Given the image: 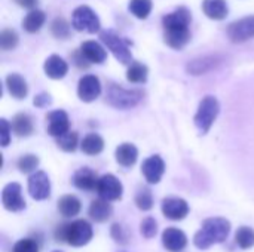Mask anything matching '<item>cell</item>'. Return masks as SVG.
Here are the masks:
<instances>
[{
  "instance_id": "obj_13",
  "label": "cell",
  "mask_w": 254,
  "mask_h": 252,
  "mask_svg": "<svg viewBox=\"0 0 254 252\" xmlns=\"http://www.w3.org/2000/svg\"><path fill=\"white\" fill-rule=\"evenodd\" d=\"M162 214L171 221H180L188 217L190 208L189 203L182 198H167L161 203Z\"/></svg>"
},
{
  "instance_id": "obj_34",
  "label": "cell",
  "mask_w": 254,
  "mask_h": 252,
  "mask_svg": "<svg viewBox=\"0 0 254 252\" xmlns=\"http://www.w3.org/2000/svg\"><path fill=\"white\" fill-rule=\"evenodd\" d=\"M18 45V34L15 33V30H10V28H4L1 31V36H0V46L3 50H12L15 49Z\"/></svg>"
},
{
  "instance_id": "obj_36",
  "label": "cell",
  "mask_w": 254,
  "mask_h": 252,
  "mask_svg": "<svg viewBox=\"0 0 254 252\" xmlns=\"http://www.w3.org/2000/svg\"><path fill=\"white\" fill-rule=\"evenodd\" d=\"M37 166H39V157L36 154H24L18 160V169L22 174H30V172L36 171Z\"/></svg>"
},
{
  "instance_id": "obj_1",
  "label": "cell",
  "mask_w": 254,
  "mask_h": 252,
  "mask_svg": "<svg viewBox=\"0 0 254 252\" xmlns=\"http://www.w3.org/2000/svg\"><path fill=\"white\" fill-rule=\"evenodd\" d=\"M192 21V15L188 7L180 6L174 12L168 13L162 19L164 25V40L173 49H183L189 39L190 31L189 25Z\"/></svg>"
},
{
  "instance_id": "obj_25",
  "label": "cell",
  "mask_w": 254,
  "mask_h": 252,
  "mask_svg": "<svg viewBox=\"0 0 254 252\" xmlns=\"http://www.w3.org/2000/svg\"><path fill=\"white\" fill-rule=\"evenodd\" d=\"M202 10L208 18L216 19V21L226 18V15L229 12L226 0H204L202 1Z\"/></svg>"
},
{
  "instance_id": "obj_41",
  "label": "cell",
  "mask_w": 254,
  "mask_h": 252,
  "mask_svg": "<svg viewBox=\"0 0 254 252\" xmlns=\"http://www.w3.org/2000/svg\"><path fill=\"white\" fill-rule=\"evenodd\" d=\"M34 105L36 107H39V108H45V107H48V105H51L52 104V98H51V95L49 94H46V92H42V94H39V95H36L34 97Z\"/></svg>"
},
{
  "instance_id": "obj_14",
  "label": "cell",
  "mask_w": 254,
  "mask_h": 252,
  "mask_svg": "<svg viewBox=\"0 0 254 252\" xmlns=\"http://www.w3.org/2000/svg\"><path fill=\"white\" fill-rule=\"evenodd\" d=\"M46 120H48L46 132L51 137L60 138L70 131V119L64 110H54V111L48 113Z\"/></svg>"
},
{
  "instance_id": "obj_20",
  "label": "cell",
  "mask_w": 254,
  "mask_h": 252,
  "mask_svg": "<svg viewBox=\"0 0 254 252\" xmlns=\"http://www.w3.org/2000/svg\"><path fill=\"white\" fill-rule=\"evenodd\" d=\"M115 157H116V162L121 166L131 168L132 165H135V162L138 159V150H137V147L134 144L124 143V144H121V146L116 147Z\"/></svg>"
},
{
  "instance_id": "obj_9",
  "label": "cell",
  "mask_w": 254,
  "mask_h": 252,
  "mask_svg": "<svg viewBox=\"0 0 254 252\" xmlns=\"http://www.w3.org/2000/svg\"><path fill=\"white\" fill-rule=\"evenodd\" d=\"M228 37L234 43H243L246 40H250L254 37V15L244 16L235 22H232L228 30Z\"/></svg>"
},
{
  "instance_id": "obj_26",
  "label": "cell",
  "mask_w": 254,
  "mask_h": 252,
  "mask_svg": "<svg viewBox=\"0 0 254 252\" xmlns=\"http://www.w3.org/2000/svg\"><path fill=\"white\" fill-rule=\"evenodd\" d=\"M80 149H82V151H83L85 154H88V156H97V154H100V153L104 150V140H103L98 134H95V132L88 134V135L82 140Z\"/></svg>"
},
{
  "instance_id": "obj_6",
  "label": "cell",
  "mask_w": 254,
  "mask_h": 252,
  "mask_svg": "<svg viewBox=\"0 0 254 252\" xmlns=\"http://www.w3.org/2000/svg\"><path fill=\"white\" fill-rule=\"evenodd\" d=\"M100 39L110 49V52L115 55V58L119 62H122V64H131L132 62V55H131V50H129V43L125 39H122L121 36H118L112 30L101 31L100 33Z\"/></svg>"
},
{
  "instance_id": "obj_3",
  "label": "cell",
  "mask_w": 254,
  "mask_h": 252,
  "mask_svg": "<svg viewBox=\"0 0 254 252\" xmlns=\"http://www.w3.org/2000/svg\"><path fill=\"white\" fill-rule=\"evenodd\" d=\"M94 236L92 226L86 220H76L58 226L55 230V239L58 242H67L71 247H85L91 242Z\"/></svg>"
},
{
  "instance_id": "obj_42",
  "label": "cell",
  "mask_w": 254,
  "mask_h": 252,
  "mask_svg": "<svg viewBox=\"0 0 254 252\" xmlns=\"http://www.w3.org/2000/svg\"><path fill=\"white\" fill-rule=\"evenodd\" d=\"M18 1H19V4H22V6H25V7L34 6V0H18Z\"/></svg>"
},
{
  "instance_id": "obj_2",
  "label": "cell",
  "mask_w": 254,
  "mask_h": 252,
  "mask_svg": "<svg viewBox=\"0 0 254 252\" xmlns=\"http://www.w3.org/2000/svg\"><path fill=\"white\" fill-rule=\"evenodd\" d=\"M231 233V223L222 217L207 218L202 227L195 233L193 244L199 250H208L213 245L222 244L228 239Z\"/></svg>"
},
{
  "instance_id": "obj_43",
  "label": "cell",
  "mask_w": 254,
  "mask_h": 252,
  "mask_svg": "<svg viewBox=\"0 0 254 252\" xmlns=\"http://www.w3.org/2000/svg\"><path fill=\"white\" fill-rule=\"evenodd\" d=\"M54 252H61V251H54Z\"/></svg>"
},
{
  "instance_id": "obj_15",
  "label": "cell",
  "mask_w": 254,
  "mask_h": 252,
  "mask_svg": "<svg viewBox=\"0 0 254 252\" xmlns=\"http://www.w3.org/2000/svg\"><path fill=\"white\" fill-rule=\"evenodd\" d=\"M141 174L149 184H158L165 174V162L161 156L153 154L147 157L141 165Z\"/></svg>"
},
{
  "instance_id": "obj_11",
  "label": "cell",
  "mask_w": 254,
  "mask_h": 252,
  "mask_svg": "<svg viewBox=\"0 0 254 252\" xmlns=\"http://www.w3.org/2000/svg\"><path fill=\"white\" fill-rule=\"evenodd\" d=\"M28 193L34 201H46L51 196V180L46 172L36 171L30 175Z\"/></svg>"
},
{
  "instance_id": "obj_40",
  "label": "cell",
  "mask_w": 254,
  "mask_h": 252,
  "mask_svg": "<svg viewBox=\"0 0 254 252\" xmlns=\"http://www.w3.org/2000/svg\"><path fill=\"white\" fill-rule=\"evenodd\" d=\"M0 126H1V147H7L10 143V132H12V125L6 120L1 119L0 120Z\"/></svg>"
},
{
  "instance_id": "obj_17",
  "label": "cell",
  "mask_w": 254,
  "mask_h": 252,
  "mask_svg": "<svg viewBox=\"0 0 254 252\" xmlns=\"http://www.w3.org/2000/svg\"><path fill=\"white\" fill-rule=\"evenodd\" d=\"M98 175L95 171H92L91 168L88 166H83L80 169H77L73 175V184L74 187H77L79 190H83V192H94L97 190V186H98Z\"/></svg>"
},
{
  "instance_id": "obj_28",
  "label": "cell",
  "mask_w": 254,
  "mask_h": 252,
  "mask_svg": "<svg viewBox=\"0 0 254 252\" xmlns=\"http://www.w3.org/2000/svg\"><path fill=\"white\" fill-rule=\"evenodd\" d=\"M43 24H45V13L39 9H33L25 15V18L22 21V28L27 33L33 34V33H37Z\"/></svg>"
},
{
  "instance_id": "obj_29",
  "label": "cell",
  "mask_w": 254,
  "mask_h": 252,
  "mask_svg": "<svg viewBox=\"0 0 254 252\" xmlns=\"http://www.w3.org/2000/svg\"><path fill=\"white\" fill-rule=\"evenodd\" d=\"M147 76H149L147 67L138 61H132L127 70V79L131 83H146Z\"/></svg>"
},
{
  "instance_id": "obj_27",
  "label": "cell",
  "mask_w": 254,
  "mask_h": 252,
  "mask_svg": "<svg viewBox=\"0 0 254 252\" xmlns=\"http://www.w3.org/2000/svg\"><path fill=\"white\" fill-rule=\"evenodd\" d=\"M12 129L18 137H30L34 131V125L33 120L28 114L25 113H19L13 117L12 120Z\"/></svg>"
},
{
  "instance_id": "obj_33",
  "label": "cell",
  "mask_w": 254,
  "mask_h": 252,
  "mask_svg": "<svg viewBox=\"0 0 254 252\" xmlns=\"http://www.w3.org/2000/svg\"><path fill=\"white\" fill-rule=\"evenodd\" d=\"M153 195L149 189H140L135 195V205L140 211H150L153 208Z\"/></svg>"
},
{
  "instance_id": "obj_8",
  "label": "cell",
  "mask_w": 254,
  "mask_h": 252,
  "mask_svg": "<svg viewBox=\"0 0 254 252\" xmlns=\"http://www.w3.org/2000/svg\"><path fill=\"white\" fill-rule=\"evenodd\" d=\"M97 193L101 199H104L107 202H115V201L122 199L124 186L118 177H115L113 174H106V175L100 177V180H98Z\"/></svg>"
},
{
  "instance_id": "obj_37",
  "label": "cell",
  "mask_w": 254,
  "mask_h": 252,
  "mask_svg": "<svg viewBox=\"0 0 254 252\" xmlns=\"http://www.w3.org/2000/svg\"><path fill=\"white\" fill-rule=\"evenodd\" d=\"M140 232H141L143 238H146V239L155 238L156 233H158V223H156V220L152 218V217L144 218L141 221V224H140Z\"/></svg>"
},
{
  "instance_id": "obj_24",
  "label": "cell",
  "mask_w": 254,
  "mask_h": 252,
  "mask_svg": "<svg viewBox=\"0 0 254 252\" xmlns=\"http://www.w3.org/2000/svg\"><path fill=\"white\" fill-rule=\"evenodd\" d=\"M82 209L80 201L74 195H65L58 201V211L64 218L76 217Z\"/></svg>"
},
{
  "instance_id": "obj_35",
  "label": "cell",
  "mask_w": 254,
  "mask_h": 252,
  "mask_svg": "<svg viewBox=\"0 0 254 252\" xmlns=\"http://www.w3.org/2000/svg\"><path fill=\"white\" fill-rule=\"evenodd\" d=\"M51 31L57 39H67L70 36V25L64 18H55L51 25Z\"/></svg>"
},
{
  "instance_id": "obj_38",
  "label": "cell",
  "mask_w": 254,
  "mask_h": 252,
  "mask_svg": "<svg viewBox=\"0 0 254 252\" xmlns=\"http://www.w3.org/2000/svg\"><path fill=\"white\" fill-rule=\"evenodd\" d=\"M12 252H39V244L33 239H21L18 241L13 248Z\"/></svg>"
},
{
  "instance_id": "obj_19",
  "label": "cell",
  "mask_w": 254,
  "mask_h": 252,
  "mask_svg": "<svg viewBox=\"0 0 254 252\" xmlns=\"http://www.w3.org/2000/svg\"><path fill=\"white\" fill-rule=\"evenodd\" d=\"M219 64H220V58L217 55L196 58V59H193V61H190L188 64V73L189 74H193V76L205 74V73L211 71L213 68H216Z\"/></svg>"
},
{
  "instance_id": "obj_31",
  "label": "cell",
  "mask_w": 254,
  "mask_h": 252,
  "mask_svg": "<svg viewBox=\"0 0 254 252\" xmlns=\"http://www.w3.org/2000/svg\"><path fill=\"white\" fill-rule=\"evenodd\" d=\"M129 12L140 19H146L152 12V0H131Z\"/></svg>"
},
{
  "instance_id": "obj_32",
  "label": "cell",
  "mask_w": 254,
  "mask_h": 252,
  "mask_svg": "<svg viewBox=\"0 0 254 252\" xmlns=\"http://www.w3.org/2000/svg\"><path fill=\"white\" fill-rule=\"evenodd\" d=\"M79 135L77 132L74 131H68L67 134H64L63 137L57 138V144L58 147L63 150V151H67V153H71L77 149V144H79Z\"/></svg>"
},
{
  "instance_id": "obj_7",
  "label": "cell",
  "mask_w": 254,
  "mask_h": 252,
  "mask_svg": "<svg viewBox=\"0 0 254 252\" xmlns=\"http://www.w3.org/2000/svg\"><path fill=\"white\" fill-rule=\"evenodd\" d=\"M71 25L77 31H85V33L100 31V19L89 6H79L73 12Z\"/></svg>"
},
{
  "instance_id": "obj_16",
  "label": "cell",
  "mask_w": 254,
  "mask_h": 252,
  "mask_svg": "<svg viewBox=\"0 0 254 252\" xmlns=\"http://www.w3.org/2000/svg\"><path fill=\"white\" fill-rule=\"evenodd\" d=\"M162 245L170 252L182 251L188 245V236L180 229L168 227L162 232Z\"/></svg>"
},
{
  "instance_id": "obj_22",
  "label": "cell",
  "mask_w": 254,
  "mask_h": 252,
  "mask_svg": "<svg viewBox=\"0 0 254 252\" xmlns=\"http://www.w3.org/2000/svg\"><path fill=\"white\" fill-rule=\"evenodd\" d=\"M113 214V208L110 205V202L104 201V199H95L91 202L89 205V217L95 221V223H104L107 221Z\"/></svg>"
},
{
  "instance_id": "obj_5",
  "label": "cell",
  "mask_w": 254,
  "mask_h": 252,
  "mask_svg": "<svg viewBox=\"0 0 254 252\" xmlns=\"http://www.w3.org/2000/svg\"><path fill=\"white\" fill-rule=\"evenodd\" d=\"M143 100V92L138 89H125L116 83H110L107 88V102L119 110H128L135 107Z\"/></svg>"
},
{
  "instance_id": "obj_23",
  "label": "cell",
  "mask_w": 254,
  "mask_h": 252,
  "mask_svg": "<svg viewBox=\"0 0 254 252\" xmlns=\"http://www.w3.org/2000/svg\"><path fill=\"white\" fill-rule=\"evenodd\" d=\"M6 88H7V92L16 100H24L28 94V86H27L25 79L16 73H10L6 77Z\"/></svg>"
},
{
  "instance_id": "obj_12",
  "label": "cell",
  "mask_w": 254,
  "mask_h": 252,
  "mask_svg": "<svg viewBox=\"0 0 254 252\" xmlns=\"http://www.w3.org/2000/svg\"><path fill=\"white\" fill-rule=\"evenodd\" d=\"M101 94V83L100 79L94 74L83 76L77 83V97L83 102L95 101Z\"/></svg>"
},
{
  "instance_id": "obj_4",
  "label": "cell",
  "mask_w": 254,
  "mask_h": 252,
  "mask_svg": "<svg viewBox=\"0 0 254 252\" xmlns=\"http://www.w3.org/2000/svg\"><path fill=\"white\" fill-rule=\"evenodd\" d=\"M220 113V104L217 101L216 97L213 95H207L201 100L199 105H198V110H196V114L193 117V122H195V126L198 128V131L205 135L211 126L214 125L217 116Z\"/></svg>"
},
{
  "instance_id": "obj_10",
  "label": "cell",
  "mask_w": 254,
  "mask_h": 252,
  "mask_svg": "<svg viewBox=\"0 0 254 252\" xmlns=\"http://www.w3.org/2000/svg\"><path fill=\"white\" fill-rule=\"evenodd\" d=\"M3 208L9 212H19L25 209V201L22 198V189L18 183H9L1 192Z\"/></svg>"
},
{
  "instance_id": "obj_39",
  "label": "cell",
  "mask_w": 254,
  "mask_h": 252,
  "mask_svg": "<svg viewBox=\"0 0 254 252\" xmlns=\"http://www.w3.org/2000/svg\"><path fill=\"white\" fill-rule=\"evenodd\" d=\"M110 235H112V238L115 239L116 244H121V245H127L128 244L129 236H128V233H127V230H125L124 226L113 224L112 229H110Z\"/></svg>"
},
{
  "instance_id": "obj_21",
  "label": "cell",
  "mask_w": 254,
  "mask_h": 252,
  "mask_svg": "<svg viewBox=\"0 0 254 252\" xmlns=\"http://www.w3.org/2000/svg\"><path fill=\"white\" fill-rule=\"evenodd\" d=\"M80 52L82 55L86 58L88 62H92V64H103L107 58V53L104 50V48L94 42V40H86L82 43L80 46Z\"/></svg>"
},
{
  "instance_id": "obj_30",
  "label": "cell",
  "mask_w": 254,
  "mask_h": 252,
  "mask_svg": "<svg viewBox=\"0 0 254 252\" xmlns=\"http://www.w3.org/2000/svg\"><path fill=\"white\" fill-rule=\"evenodd\" d=\"M235 242L241 250H250L254 247V230L249 226H241L235 233Z\"/></svg>"
},
{
  "instance_id": "obj_18",
  "label": "cell",
  "mask_w": 254,
  "mask_h": 252,
  "mask_svg": "<svg viewBox=\"0 0 254 252\" xmlns=\"http://www.w3.org/2000/svg\"><path fill=\"white\" fill-rule=\"evenodd\" d=\"M43 70H45V74L54 80H60L63 79L67 71H68V64L58 55H51L45 64H43Z\"/></svg>"
}]
</instances>
